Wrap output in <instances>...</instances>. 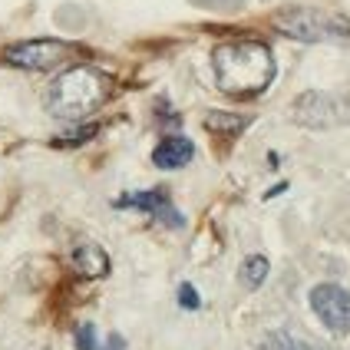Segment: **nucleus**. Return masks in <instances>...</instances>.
Here are the masks:
<instances>
[{"label":"nucleus","instance_id":"4","mask_svg":"<svg viewBox=\"0 0 350 350\" xmlns=\"http://www.w3.org/2000/svg\"><path fill=\"white\" fill-rule=\"evenodd\" d=\"M73 57V46L66 40H50V37H40V40H23V43H14L3 50V59L17 70H30V73H50L63 66L66 59Z\"/></svg>","mask_w":350,"mask_h":350},{"label":"nucleus","instance_id":"1","mask_svg":"<svg viewBox=\"0 0 350 350\" xmlns=\"http://www.w3.org/2000/svg\"><path fill=\"white\" fill-rule=\"evenodd\" d=\"M218 90L232 99H252L265 93L274 79V57L261 40H232L212 53Z\"/></svg>","mask_w":350,"mask_h":350},{"label":"nucleus","instance_id":"11","mask_svg":"<svg viewBox=\"0 0 350 350\" xmlns=\"http://www.w3.org/2000/svg\"><path fill=\"white\" fill-rule=\"evenodd\" d=\"M268 271H271V265H268L265 254H248V258L241 261V268H238V284L248 288V291H258V288L265 284Z\"/></svg>","mask_w":350,"mask_h":350},{"label":"nucleus","instance_id":"14","mask_svg":"<svg viewBox=\"0 0 350 350\" xmlns=\"http://www.w3.org/2000/svg\"><path fill=\"white\" fill-rule=\"evenodd\" d=\"M93 136H96V126H79V133H73V136H57L53 146H79L83 139H93Z\"/></svg>","mask_w":350,"mask_h":350},{"label":"nucleus","instance_id":"15","mask_svg":"<svg viewBox=\"0 0 350 350\" xmlns=\"http://www.w3.org/2000/svg\"><path fill=\"white\" fill-rule=\"evenodd\" d=\"M178 304H182L185 311H198L202 297H198V291H195L192 284H182V288H178Z\"/></svg>","mask_w":350,"mask_h":350},{"label":"nucleus","instance_id":"7","mask_svg":"<svg viewBox=\"0 0 350 350\" xmlns=\"http://www.w3.org/2000/svg\"><path fill=\"white\" fill-rule=\"evenodd\" d=\"M116 208H139V212L152 215V218H159L162 225H169V228H182L185 225V218L175 212L172 198H169V192L165 189H149V192H126L119 195L116 202H113Z\"/></svg>","mask_w":350,"mask_h":350},{"label":"nucleus","instance_id":"10","mask_svg":"<svg viewBox=\"0 0 350 350\" xmlns=\"http://www.w3.org/2000/svg\"><path fill=\"white\" fill-rule=\"evenodd\" d=\"M261 350H324V347L314 344L311 337H304V334L281 327V331H268L261 337Z\"/></svg>","mask_w":350,"mask_h":350},{"label":"nucleus","instance_id":"2","mask_svg":"<svg viewBox=\"0 0 350 350\" xmlns=\"http://www.w3.org/2000/svg\"><path fill=\"white\" fill-rule=\"evenodd\" d=\"M113 93V79L96 66H70L46 90V113L66 122L86 119Z\"/></svg>","mask_w":350,"mask_h":350},{"label":"nucleus","instance_id":"6","mask_svg":"<svg viewBox=\"0 0 350 350\" xmlns=\"http://www.w3.org/2000/svg\"><path fill=\"white\" fill-rule=\"evenodd\" d=\"M311 311L334 334H350V291L340 284L311 288Z\"/></svg>","mask_w":350,"mask_h":350},{"label":"nucleus","instance_id":"9","mask_svg":"<svg viewBox=\"0 0 350 350\" xmlns=\"http://www.w3.org/2000/svg\"><path fill=\"white\" fill-rule=\"evenodd\" d=\"M192 156H195V146L185 136H165L156 149H152L156 169H169V172H172V169H182V165H189Z\"/></svg>","mask_w":350,"mask_h":350},{"label":"nucleus","instance_id":"5","mask_svg":"<svg viewBox=\"0 0 350 350\" xmlns=\"http://www.w3.org/2000/svg\"><path fill=\"white\" fill-rule=\"evenodd\" d=\"M294 119L304 126V129H337L350 122V103L331 93H304L294 103Z\"/></svg>","mask_w":350,"mask_h":350},{"label":"nucleus","instance_id":"12","mask_svg":"<svg viewBox=\"0 0 350 350\" xmlns=\"http://www.w3.org/2000/svg\"><path fill=\"white\" fill-rule=\"evenodd\" d=\"M122 347H126V340L119 334H109V340L103 344L93 324H79L77 327V350H122Z\"/></svg>","mask_w":350,"mask_h":350},{"label":"nucleus","instance_id":"3","mask_svg":"<svg viewBox=\"0 0 350 350\" xmlns=\"http://www.w3.org/2000/svg\"><path fill=\"white\" fill-rule=\"evenodd\" d=\"M274 27L291 40L301 43H321V40L350 37V23L337 14L317 10V7H284L274 14Z\"/></svg>","mask_w":350,"mask_h":350},{"label":"nucleus","instance_id":"13","mask_svg":"<svg viewBox=\"0 0 350 350\" xmlns=\"http://www.w3.org/2000/svg\"><path fill=\"white\" fill-rule=\"evenodd\" d=\"M205 126H208L212 133H241V129H245V119L228 116V113H208V116H205Z\"/></svg>","mask_w":350,"mask_h":350},{"label":"nucleus","instance_id":"8","mask_svg":"<svg viewBox=\"0 0 350 350\" xmlns=\"http://www.w3.org/2000/svg\"><path fill=\"white\" fill-rule=\"evenodd\" d=\"M70 261H73V271H77L79 278H90V281L109 274V254L103 252L96 241H83V245H77L73 254H70Z\"/></svg>","mask_w":350,"mask_h":350}]
</instances>
